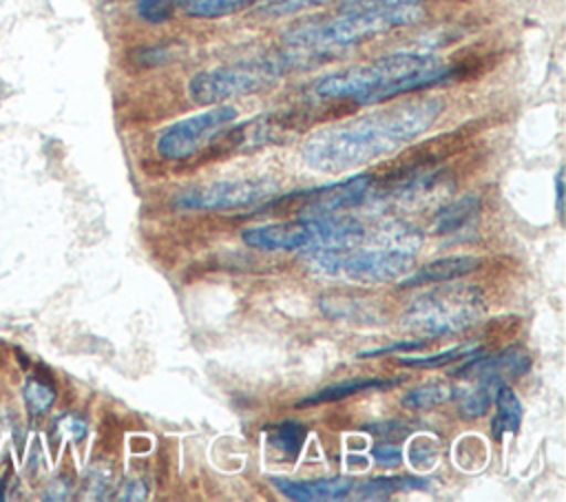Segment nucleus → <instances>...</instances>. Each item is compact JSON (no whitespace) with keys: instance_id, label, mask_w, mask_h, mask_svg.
Instances as JSON below:
<instances>
[{"instance_id":"nucleus-1","label":"nucleus","mask_w":566,"mask_h":502,"mask_svg":"<svg viewBox=\"0 0 566 502\" xmlns=\"http://www.w3.org/2000/svg\"><path fill=\"white\" fill-rule=\"evenodd\" d=\"M436 97L411 100L316 130L303 144V161L321 172H345L396 153L427 133L442 115Z\"/></svg>"},{"instance_id":"nucleus-2","label":"nucleus","mask_w":566,"mask_h":502,"mask_svg":"<svg viewBox=\"0 0 566 502\" xmlns=\"http://www.w3.org/2000/svg\"><path fill=\"white\" fill-rule=\"evenodd\" d=\"M422 15L424 13L420 7L345 11L334 18L296 24L283 33V42L296 51L327 53L352 44H360L369 38L382 35L400 27H409L422 20Z\"/></svg>"},{"instance_id":"nucleus-3","label":"nucleus","mask_w":566,"mask_h":502,"mask_svg":"<svg viewBox=\"0 0 566 502\" xmlns=\"http://www.w3.org/2000/svg\"><path fill=\"white\" fill-rule=\"evenodd\" d=\"M438 60L440 57H436L431 53H422V51L389 53V55H382L367 64L323 75L312 84L310 93L316 100L354 102L360 106L389 102V91L400 77L418 71L422 66H429Z\"/></svg>"},{"instance_id":"nucleus-4","label":"nucleus","mask_w":566,"mask_h":502,"mask_svg":"<svg viewBox=\"0 0 566 502\" xmlns=\"http://www.w3.org/2000/svg\"><path fill=\"white\" fill-rule=\"evenodd\" d=\"M245 245L265 252H307L318 248H354L367 239L365 226L352 217H296L241 232Z\"/></svg>"},{"instance_id":"nucleus-5","label":"nucleus","mask_w":566,"mask_h":502,"mask_svg":"<svg viewBox=\"0 0 566 502\" xmlns=\"http://www.w3.org/2000/svg\"><path fill=\"white\" fill-rule=\"evenodd\" d=\"M296 51V49H294ZM301 53L252 57L219 69L199 71L188 80V97L195 104H219L274 86L290 69L301 64Z\"/></svg>"},{"instance_id":"nucleus-6","label":"nucleus","mask_w":566,"mask_h":502,"mask_svg":"<svg viewBox=\"0 0 566 502\" xmlns=\"http://www.w3.org/2000/svg\"><path fill=\"white\" fill-rule=\"evenodd\" d=\"M303 254L307 268L314 274L363 285L396 281L413 268V252L387 248L380 243L371 248H318Z\"/></svg>"},{"instance_id":"nucleus-7","label":"nucleus","mask_w":566,"mask_h":502,"mask_svg":"<svg viewBox=\"0 0 566 502\" xmlns=\"http://www.w3.org/2000/svg\"><path fill=\"white\" fill-rule=\"evenodd\" d=\"M486 312L475 285H440L418 294L407 312L405 325L420 338H440L473 327Z\"/></svg>"},{"instance_id":"nucleus-8","label":"nucleus","mask_w":566,"mask_h":502,"mask_svg":"<svg viewBox=\"0 0 566 502\" xmlns=\"http://www.w3.org/2000/svg\"><path fill=\"white\" fill-rule=\"evenodd\" d=\"M374 175L358 172L334 184L292 190L276 199H265L261 212H294L296 217H323L360 206L367 199Z\"/></svg>"},{"instance_id":"nucleus-9","label":"nucleus","mask_w":566,"mask_h":502,"mask_svg":"<svg viewBox=\"0 0 566 502\" xmlns=\"http://www.w3.org/2000/svg\"><path fill=\"white\" fill-rule=\"evenodd\" d=\"M305 115L301 111H276L265 113L259 117H252L241 124H230L223 128L203 150L206 157H223L230 153H245L256 150L270 144H283L290 137H294L298 130H303Z\"/></svg>"},{"instance_id":"nucleus-10","label":"nucleus","mask_w":566,"mask_h":502,"mask_svg":"<svg viewBox=\"0 0 566 502\" xmlns=\"http://www.w3.org/2000/svg\"><path fill=\"white\" fill-rule=\"evenodd\" d=\"M239 111L232 104H217L203 113L179 119L157 137V155L168 161H186L201 153L223 128L234 124Z\"/></svg>"},{"instance_id":"nucleus-11","label":"nucleus","mask_w":566,"mask_h":502,"mask_svg":"<svg viewBox=\"0 0 566 502\" xmlns=\"http://www.w3.org/2000/svg\"><path fill=\"white\" fill-rule=\"evenodd\" d=\"M279 190V184L268 177H252V179H228V181H212L208 186H195L181 190L175 197V206L181 210H239L248 206H256L270 199Z\"/></svg>"},{"instance_id":"nucleus-12","label":"nucleus","mask_w":566,"mask_h":502,"mask_svg":"<svg viewBox=\"0 0 566 502\" xmlns=\"http://www.w3.org/2000/svg\"><path fill=\"white\" fill-rule=\"evenodd\" d=\"M528 369L531 356L522 347H506L491 356L484 352H475L453 374L460 378H493L504 383L506 378H517Z\"/></svg>"},{"instance_id":"nucleus-13","label":"nucleus","mask_w":566,"mask_h":502,"mask_svg":"<svg viewBox=\"0 0 566 502\" xmlns=\"http://www.w3.org/2000/svg\"><path fill=\"white\" fill-rule=\"evenodd\" d=\"M270 482L290 500L296 502H332L352 495V478H323V480H287L270 478Z\"/></svg>"},{"instance_id":"nucleus-14","label":"nucleus","mask_w":566,"mask_h":502,"mask_svg":"<svg viewBox=\"0 0 566 502\" xmlns=\"http://www.w3.org/2000/svg\"><path fill=\"white\" fill-rule=\"evenodd\" d=\"M478 268H480L478 257H469V254L442 257V259L424 263L422 268H418L411 274H405V279L400 281V287H418V285H427V283H449L453 279L471 274Z\"/></svg>"},{"instance_id":"nucleus-15","label":"nucleus","mask_w":566,"mask_h":502,"mask_svg":"<svg viewBox=\"0 0 566 502\" xmlns=\"http://www.w3.org/2000/svg\"><path fill=\"white\" fill-rule=\"evenodd\" d=\"M405 376L398 378H352V380H340L323 387L321 391H314L312 396H305L303 400L296 402V407H314L321 402H338L352 394L367 391V389H389L398 383H402Z\"/></svg>"},{"instance_id":"nucleus-16","label":"nucleus","mask_w":566,"mask_h":502,"mask_svg":"<svg viewBox=\"0 0 566 502\" xmlns=\"http://www.w3.org/2000/svg\"><path fill=\"white\" fill-rule=\"evenodd\" d=\"M478 215H480V197L464 195L451 203L440 206L431 217L429 226L433 234H451L467 228V223H471Z\"/></svg>"},{"instance_id":"nucleus-17","label":"nucleus","mask_w":566,"mask_h":502,"mask_svg":"<svg viewBox=\"0 0 566 502\" xmlns=\"http://www.w3.org/2000/svg\"><path fill=\"white\" fill-rule=\"evenodd\" d=\"M427 480L424 478H416V475H380V478H371L365 480L363 484L352 489V495L358 500H385L394 493H402V491H418L424 489Z\"/></svg>"},{"instance_id":"nucleus-18","label":"nucleus","mask_w":566,"mask_h":502,"mask_svg":"<svg viewBox=\"0 0 566 502\" xmlns=\"http://www.w3.org/2000/svg\"><path fill=\"white\" fill-rule=\"evenodd\" d=\"M493 400H495L497 414L491 425V436L497 440V438H502V433H515L520 429L524 409H522V402H520L517 394L513 391V387H509L504 383L497 387Z\"/></svg>"},{"instance_id":"nucleus-19","label":"nucleus","mask_w":566,"mask_h":502,"mask_svg":"<svg viewBox=\"0 0 566 502\" xmlns=\"http://www.w3.org/2000/svg\"><path fill=\"white\" fill-rule=\"evenodd\" d=\"M500 385H502V380L475 378V385L458 387L453 398L460 400V414L464 418H480V416H484L489 411V407L493 405V396H495Z\"/></svg>"},{"instance_id":"nucleus-20","label":"nucleus","mask_w":566,"mask_h":502,"mask_svg":"<svg viewBox=\"0 0 566 502\" xmlns=\"http://www.w3.org/2000/svg\"><path fill=\"white\" fill-rule=\"evenodd\" d=\"M256 2L261 0H181V7L188 18L217 20V18H226L243 9H250Z\"/></svg>"},{"instance_id":"nucleus-21","label":"nucleus","mask_w":566,"mask_h":502,"mask_svg":"<svg viewBox=\"0 0 566 502\" xmlns=\"http://www.w3.org/2000/svg\"><path fill=\"white\" fill-rule=\"evenodd\" d=\"M305 436H307V429L305 425L296 422V420H283L274 427L268 429V440L270 445L283 453L287 460H294L301 449H303V442H305Z\"/></svg>"},{"instance_id":"nucleus-22","label":"nucleus","mask_w":566,"mask_h":502,"mask_svg":"<svg viewBox=\"0 0 566 502\" xmlns=\"http://www.w3.org/2000/svg\"><path fill=\"white\" fill-rule=\"evenodd\" d=\"M453 396H455V389L451 385L429 383V385H420V387L407 391L402 396V405L407 409L422 411V409H433V407H438L442 402H449Z\"/></svg>"},{"instance_id":"nucleus-23","label":"nucleus","mask_w":566,"mask_h":502,"mask_svg":"<svg viewBox=\"0 0 566 502\" xmlns=\"http://www.w3.org/2000/svg\"><path fill=\"white\" fill-rule=\"evenodd\" d=\"M482 352V347L475 345H458L431 356H400L398 363L405 367H416V369H433V367H447L460 358H469L471 354Z\"/></svg>"},{"instance_id":"nucleus-24","label":"nucleus","mask_w":566,"mask_h":502,"mask_svg":"<svg viewBox=\"0 0 566 502\" xmlns=\"http://www.w3.org/2000/svg\"><path fill=\"white\" fill-rule=\"evenodd\" d=\"M22 398L31 416H44L55 402V387L49 380L31 376L24 380Z\"/></svg>"},{"instance_id":"nucleus-25","label":"nucleus","mask_w":566,"mask_h":502,"mask_svg":"<svg viewBox=\"0 0 566 502\" xmlns=\"http://www.w3.org/2000/svg\"><path fill=\"white\" fill-rule=\"evenodd\" d=\"M334 0H268L261 7H256V15L268 18V20H276V18H285V15H294L307 9H316L323 4H329Z\"/></svg>"},{"instance_id":"nucleus-26","label":"nucleus","mask_w":566,"mask_h":502,"mask_svg":"<svg viewBox=\"0 0 566 502\" xmlns=\"http://www.w3.org/2000/svg\"><path fill=\"white\" fill-rule=\"evenodd\" d=\"M181 0H135V13L148 24H164L175 13Z\"/></svg>"},{"instance_id":"nucleus-27","label":"nucleus","mask_w":566,"mask_h":502,"mask_svg":"<svg viewBox=\"0 0 566 502\" xmlns=\"http://www.w3.org/2000/svg\"><path fill=\"white\" fill-rule=\"evenodd\" d=\"M431 0H347L343 11H374V9H402V7H420Z\"/></svg>"},{"instance_id":"nucleus-28","label":"nucleus","mask_w":566,"mask_h":502,"mask_svg":"<svg viewBox=\"0 0 566 502\" xmlns=\"http://www.w3.org/2000/svg\"><path fill=\"white\" fill-rule=\"evenodd\" d=\"M429 341L427 338H409V341H398V343H391V345H385V347H376V349H365L360 354H356L358 358H376V356H385V354H394L398 349H420L424 347Z\"/></svg>"},{"instance_id":"nucleus-29","label":"nucleus","mask_w":566,"mask_h":502,"mask_svg":"<svg viewBox=\"0 0 566 502\" xmlns=\"http://www.w3.org/2000/svg\"><path fill=\"white\" fill-rule=\"evenodd\" d=\"M371 456H374L376 464H380L385 469H394V467H398L402 462V449L398 445H389V442L376 445L371 449Z\"/></svg>"},{"instance_id":"nucleus-30","label":"nucleus","mask_w":566,"mask_h":502,"mask_svg":"<svg viewBox=\"0 0 566 502\" xmlns=\"http://www.w3.org/2000/svg\"><path fill=\"white\" fill-rule=\"evenodd\" d=\"M55 429H60V436H71L73 440H82L86 436V431H88L86 422L82 418H75V416L57 418Z\"/></svg>"},{"instance_id":"nucleus-31","label":"nucleus","mask_w":566,"mask_h":502,"mask_svg":"<svg viewBox=\"0 0 566 502\" xmlns=\"http://www.w3.org/2000/svg\"><path fill=\"white\" fill-rule=\"evenodd\" d=\"M69 491H71V484L64 480H55L46 487V493H44V500H66L69 498Z\"/></svg>"},{"instance_id":"nucleus-32","label":"nucleus","mask_w":566,"mask_h":502,"mask_svg":"<svg viewBox=\"0 0 566 502\" xmlns=\"http://www.w3.org/2000/svg\"><path fill=\"white\" fill-rule=\"evenodd\" d=\"M119 498L122 500H144L146 498V484L142 480H133L124 487V493Z\"/></svg>"},{"instance_id":"nucleus-33","label":"nucleus","mask_w":566,"mask_h":502,"mask_svg":"<svg viewBox=\"0 0 566 502\" xmlns=\"http://www.w3.org/2000/svg\"><path fill=\"white\" fill-rule=\"evenodd\" d=\"M555 195H557L559 219H564V172L562 170L555 175Z\"/></svg>"},{"instance_id":"nucleus-34","label":"nucleus","mask_w":566,"mask_h":502,"mask_svg":"<svg viewBox=\"0 0 566 502\" xmlns=\"http://www.w3.org/2000/svg\"><path fill=\"white\" fill-rule=\"evenodd\" d=\"M4 487H7V480L0 478V500H4Z\"/></svg>"}]
</instances>
